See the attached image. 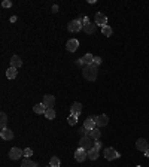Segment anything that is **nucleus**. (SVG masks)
Wrapping results in <instances>:
<instances>
[{
    "mask_svg": "<svg viewBox=\"0 0 149 167\" xmlns=\"http://www.w3.org/2000/svg\"><path fill=\"white\" fill-rule=\"evenodd\" d=\"M82 75L88 81H95L97 79V75H98V67L95 64H87V66H84Z\"/></svg>",
    "mask_w": 149,
    "mask_h": 167,
    "instance_id": "f257e3e1",
    "label": "nucleus"
},
{
    "mask_svg": "<svg viewBox=\"0 0 149 167\" xmlns=\"http://www.w3.org/2000/svg\"><path fill=\"white\" fill-rule=\"evenodd\" d=\"M79 148H84L87 151L94 148V139L91 136H85V137H81V142H79Z\"/></svg>",
    "mask_w": 149,
    "mask_h": 167,
    "instance_id": "f03ea898",
    "label": "nucleus"
},
{
    "mask_svg": "<svg viewBox=\"0 0 149 167\" xmlns=\"http://www.w3.org/2000/svg\"><path fill=\"white\" fill-rule=\"evenodd\" d=\"M84 28V24L79 21V19H73V21H70L69 22V25H67V30L70 32V33H78V32H81Z\"/></svg>",
    "mask_w": 149,
    "mask_h": 167,
    "instance_id": "7ed1b4c3",
    "label": "nucleus"
},
{
    "mask_svg": "<svg viewBox=\"0 0 149 167\" xmlns=\"http://www.w3.org/2000/svg\"><path fill=\"white\" fill-rule=\"evenodd\" d=\"M74 158H76V161H79V163H84L87 158H88V151L84 148H78L74 151Z\"/></svg>",
    "mask_w": 149,
    "mask_h": 167,
    "instance_id": "20e7f679",
    "label": "nucleus"
},
{
    "mask_svg": "<svg viewBox=\"0 0 149 167\" xmlns=\"http://www.w3.org/2000/svg\"><path fill=\"white\" fill-rule=\"evenodd\" d=\"M94 22L98 25V27H104V25H108V17L103 14V12H97L95 14V19H94Z\"/></svg>",
    "mask_w": 149,
    "mask_h": 167,
    "instance_id": "39448f33",
    "label": "nucleus"
},
{
    "mask_svg": "<svg viewBox=\"0 0 149 167\" xmlns=\"http://www.w3.org/2000/svg\"><path fill=\"white\" fill-rule=\"evenodd\" d=\"M118 157H119V152H118L115 148H106L104 149V158H106L108 161H112V160H115V158H118Z\"/></svg>",
    "mask_w": 149,
    "mask_h": 167,
    "instance_id": "423d86ee",
    "label": "nucleus"
},
{
    "mask_svg": "<svg viewBox=\"0 0 149 167\" xmlns=\"http://www.w3.org/2000/svg\"><path fill=\"white\" fill-rule=\"evenodd\" d=\"M66 48H67L69 52H74L79 48V40L78 39H69L67 43H66Z\"/></svg>",
    "mask_w": 149,
    "mask_h": 167,
    "instance_id": "0eeeda50",
    "label": "nucleus"
},
{
    "mask_svg": "<svg viewBox=\"0 0 149 167\" xmlns=\"http://www.w3.org/2000/svg\"><path fill=\"white\" fill-rule=\"evenodd\" d=\"M95 121H97V116H88V118L85 119V122H84V127H85L87 130H94V129L97 127Z\"/></svg>",
    "mask_w": 149,
    "mask_h": 167,
    "instance_id": "6e6552de",
    "label": "nucleus"
},
{
    "mask_svg": "<svg viewBox=\"0 0 149 167\" xmlns=\"http://www.w3.org/2000/svg\"><path fill=\"white\" fill-rule=\"evenodd\" d=\"M48 109L49 108H54V105H55V97L54 95H51V94H45L43 95V102H42Z\"/></svg>",
    "mask_w": 149,
    "mask_h": 167,
    "instance_id": "1a4fd4ad",
    "label": "nucleus"
},
{
    "mask_svg": "<svg viewBox=\"0 0 149 167\" xmlns=\"http://www.w3.org/2000/svg\"><path fill=\"white\" fill-rule=\"evenodd\" d=\"M21 155H24V151L21 148H12L9 151V158L11 160H19Z\"/></svg>",
    "mask_w": 149,
    "mask_h": 167,
    "instance_id": "9d476101",
    "label": "nucleus"
},
{
    "mask_svg": "<svg viewBox=\"0 0 149 167\" xmlns=\"http://www.w3.org/2000/svg\"><path fill=\"white\" fill-rule=\"evenodd\" d=\"M136 148L139 149L140 152H146V151L149 149L148 140H146V139H143V137H142V139H139V140L136 142Z\"/></svg>",
    "mask_w": 149,
    "mask_h": 167,
    "instance_id": "9b49d317",
    "label": "nucleus"
},
{
    "mask_svg": "<svg viewBox=\"0 0 149 167\" xmlns=\"http://www.w3.org/2000/svg\"><path fill=\"white\" fill-rule=\"evenodd\" d=\"M0 136H2V139H5V140H12L14 139V131L11 130V129H2L0 131Z\"/></svg>",
    "mask_w": 149,
    "mask_h": 167,
    "instance_id": "f8f14e48",
    "label": "nucleus"
},
{
    "mask_svg": "<svg viewBox=\"0 0 149 167\" xmlns=\"http://www.w3.org/2000/svg\"><path fill=\"white\" fill-rule=\"evenodd\" d=\"M93 61H94V57H93V54H85V55L82 57V58H79L76 63L78 64H93Z\"/></svg>",
    "mask_w": 149,
    "mask_h": 167,
    "instance_id": "ddd939ff",
    "label": "nucleus"
},
{
    "mask_svg": "<svg viewBox=\"0 0 149 167\" xmlns=\"http://www.w3.org/2000/svg\"><path fill=\"white\" fill-rule=\"evenodd\" d=\"M108 122H109V118H108V115H98V116H97V121H95V124H97V127H98V129H100V127H104Z\"/></svg>",
    "mask_w": 149,
    "mask_h": 167,
    "instance_id": "4468645a",
    "label": "nucleus"
},
{
    "mask_svg": "<svg viewBox=\"0 0 149 167\" xmlns=\"http://www.w3.org/2000/svg\"><path fill=\"white\" fill-rule=\"evenodd\" d=\"M97 27H98V25H97L95 22H94V24H93V22H90V24L84 25V28H82V30H84V32H85L87 35H93V33H95Z\"/></svg>",
    "mask_w": 149,
    "mask_h": 167,
    "instance_id": "2eb2a0df",
    "label": "nucleus"
},
{
    "mask_svg": "<svg viewBox=\"0 0 149 167\" xmlns=\"http://www.w3.org/2000/svg\"><path fill=\"white\" fill-rule=\"evenodd\" d=\"M70 111H72V115L79 116V115H81V112H82V105H81V103H78V102H74L73 105H72V108H70Z\"/></svg>",
    "mask_w": 149,
    "mask_h": 167,
    "instance_id": "dca6fc26",
    "label": "nucleus"
},
{
    "mask_svg": "<svg viewBox=\"0 0 149 167\" xmlns=\"http://www.w3.org/2000/svg\"><path fill=\"white\" fill-rule=\"evenodd\" d=\"M22 66V60L19 58L18 55H14L11 58V67H15V69H18Z\"/></svg>",
    "mask_w": 149,
    "mask_h": 167,
    "instance_id": "f3484780",
    "label": "nucleus"
},
{
    "mask_svg": "<svg viewBox=\"0 0 149 167\" xmlns=\"http://www.w3.org/2000/svg\"><path fill=\"white\" fill-rule=\"evenodd\" d=\"M98 157H100V151H98V149L93 148L88 151V158H90V160H97Z\"/></svg>",
    "mask_w": 149,
    "mask_h": 167,
    "instance_id": "a211bd4d",
    "label": "nucleus"
},
{
    "mask_svg": "<svg viewBox=\"0 0 149 167\" xmlns=\"http://www.w3.org/2000/svg\"><path fill=\"white\" fill-rule=\"evenodd\" d=\"M17 69L15 67H9L8 70H6V76H8V79H15L17 78Z\"/></svg>",
    "mask_w": 149,
    "mask_h": 167,
    "instance_id": "6ab92c4d",
    "label": "nucleus"
},
{
    "mask_svg": "<svg viewBox=\"0 0 149 167\" xmlns=\"http://www.w3.org/2000/svg\"><path fill=\"white\" fill-rule=\"evenodd\" d=\"M90 136L93 137L94 140H98V139H100V136H101V131H100L98 127H95L94 130H90Z\"/></svg>",
    "mask_w": 149,
    "mask_h": 167,
    "instance_id": "aec40b11",
    "label": "nucleus"
},
{
    "mask_svg": "<svg viewBox=\"0 0 149 167\" xmlns=\"http://www.w3.org/2000/svg\"><path fill=\"white\" fill-rule=\"evenodd\" d=\"M6 125H8V115L5 112H2L0 113V127L2 129H6Z\"/></svg>",
    "mask_w": 149,
    "mask_h": 167,
    "instance_id": "412c9836",
    "label": "nucleus"
},
{
    "mask_svg": "<svg viewBox=\"0 0 149 167\" xmlns=\"http://www.w3.org/2000/svg\"><path fill=\"white\" fill-rule=\"evenodd\" d=\"M46 109H48V108H46L43 103H39V105H36V106L33 108V111L36 112V113H45V112H46Z\"/></svg>",
    "mask_w": 149,
    "mask_h": 167,
    "instance_id": "4be33fe9",
    "label": "nucleus"
},
{
    "mask_svg": "<svg viewBox=\"0 0 149 167\" xmlns=\"http://www.w3.org/2000/svg\"><path fill=\"white\" fill-rule=\"evenodd\" d=\"M21 167H37L36 163H33L30 158H24L22 163H21Z\"/></svg>",
    "mask_w": 149,
    "mask_h": 167,
    "instance_id": "5701e85b",
    "label": "nucleus"
},
{
    "mask_svg": "<svg viewBox=\"0 0 149 167\" xmlns=\"http://www.w3.org/2000/svg\"><path fill=\"white\" fill-rule=\"evenodd\" d=\"M112 32H113V30H112L111 25H104V27L101 28V33H103L106 37H111L112 36Z\"/></svg>",
    "mask_w": 149,
    "mask_h": 167,
    "instance_id": "b1692460",
    "label": "nucleus"
},
{
    "mask_svg": "<svg viewBox=\"0 0 149 167\" xmlns=\"http://www.w3.org/2000/svg\"><path fill=\"white\" fill-rule=\"evenodd\" d=\"M45 116H46L48 119H54V118H55V111H54V108L46 109V112H45Z\"/></svg>",
    "mask_w": 149,
    "mask_h": 167,
    "instance_id": "393cba45",
    "label": "nucleus"
},
{
    "mask_svg": "<svg viewBox=\"0 0 149 167\" xmlns=\"http://www.w3.org/2000/svg\"><path fill=\"white\" fill-rule=\"evenodd\" d=\"M60 164H61V161H60L58 157H52V158L49 160V166L51 167H60Z\"/></svg>",
    "mask_w": 149,
    "mask_h": 167,
    "instance_id": "a878e982",
    "label": "nucleus"
},
{
    "mask_svg": "<svg viewBox=\"0 0 149 167\" xmlns=\"http://www.w3.org/2000/svg\"><path fill=\"white\" fill-rule=\"evenodd\" d=\"M67 121H69L70 125H74V124L78 122V116H76V115H70V116L67 118Z\"/></svg>",
    "mask_w": 149,
    "mask_h": 167,
    "instance_id": "bb28decb",
    "label": "nucleus"
},
{
    "mask_svg": "<svg viewBox=\"0 0 149 167\" xmlns=\"http://www.w3.org/2000/svg\"><path fill=\"white\" fill-rule=\"evenodd\" d=\"M31 155H33V149H31V148H25V149H24V155H22V157L30 158Z\"/></svg>",
    "mask_w": 149,
    "mask_h": 167,
    "instance_id": "cd10ccee",
    "label": "nucleus"
},
{
    "mask_svg": "<svg viewBox=\"0 0 149 167\" xmlns=\"http://www.w3.org/2000/svg\"><path fill=\"white\" fill-rule=\"evenodd\" d=\"M79 134H81V137H85V136H90V130H87L85 127H82V129L79 130Z\"/></svg>",
    "mask_w": 149,
    "mask_h": 167,
    "instance_id": "c85d7f7f",
    "label": "nucleus"
},
{
    "mask_svg": "<svg viewBox=\"0 0 149 167\" xmlns=\"http://www.w3.org/2000/svg\"><path fill=\"white\" fill-rule=\"evenodd\" d=\"M2 6H3V8H11V6H12V2H11V0H3V2H2Z\"/></svg>",
    "mask_w": 149,
    "mask_h": 167,
    "instance_id": "c756f323",
    "label": "nucleus"
},
{
    "mask_svg": "<svg viewBox=\"0 0 149 167\" xmlns=\"http://www.w3.org/2000/svg\"><path fill=\"white\" fill-rule=\"evenodd\" d=\"M101 146H103V145H101V142H100V139H98V140H94V148H95V149H98V151H100V149H101Z\"/></svg>",
    "mask_w": 149,
    "mask_h": 167,
    "instance_id": "7c9ffc66",
    "label": "nucleus"
},
{
    "mask_svg": "<svg viewBox=\"0 0 149 167\" xmlns=\"http://www.w3.org/2000/svg\"><path fill=\"white\" fill-rule=\"evenodd\" d=\"M93 64H95V66L98 67V66L101 64V58H100V57H94V61H93Z\"/></svg>",
    "mask_w": 149,
    "mask_h": 167,
    "instance_id": "2f4dec72",
    "label": "nucleus"
},
{
    "mask_svg": "<svg viewBox=\"0 0 149 167\" xmlns=\"http://www.w3.org/2000/svg\"><path fill=\"white\" fill-rule=\"evenodd\" d=\"M52 12H58V6H57V5H54V6H52Z\"/></svg>",
    "mask_w": 149,
    "mask_h": 167,
    "instance_id": "473e14b6",
    "label": "nucleus"
},
{
    "mask_svg": "<svg viewBox=\"0 0 149 167\" xmlns=\"http://www.w3.org/2000/svg\"><path fill=\"white\" fill-rule=\"evenodd\" d=\"M145 157H149V149L146 151V152H145Z\"/></svg>",
    "mask_w": 149,
    "mask_h": 167,
    "instance_id": "72a5a7b5",
    "label": "nucleus"
},
{
    "mask_svg": "<svg viewBox=\"0 0 149 167\" xmlns=\"http://www.w3.org/2000/svg\"><path fill=\"white\" fill-rule=\"evenodd\" d=\"M136 167H142V166H136Z\"/></svg>",
    "mask_w": 149,
    "mask_h": 167,
    "instance_id": "f704fd0d",
    "label": "nucleus"
},
{
    "mask_svg": "<svg viewBox=\"0 0 149 167\" xmlns=\"http://www.w3.org/2000/svg\"><path fill=\"white\" fill-rule=\"evenodd\" d=\"M48 167H51V166H48Z\"/></svg>",
    "mask_w": 149,
    "mask_h": 167,
    "instance_id": "c9c22d12",
    "label": "nucleus"
}]
</instances>
